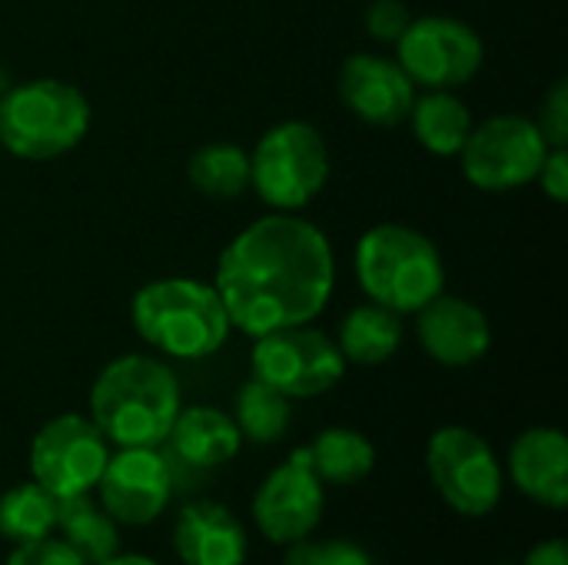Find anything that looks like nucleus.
Returning a JSON list of instances; mask_svg holds the SVG:
<instances>
[{
	"label": "nucleus",
	"instance_id": "nucleus-2",
	"mask_svg": "<svg viewBox=\"0 0 568 565\" xmlns=\"http://www.w3.org/2000/svg\"><path fill=\"white\" fill-rule=\"evenodd\" d=\"M180 406L176 373L143 353L110 360L90 386V420L110 446H163Z\"/></svg>",
	"mask_w": 568,
	"mask_h": 565
},
{
	"label": "nucleus",
	"instance_id": "nucleus-5",
	"mask_svg": "<svg viewBox=\"0 0 568 565\" xmlns=\"http://www.w3.org/2000/svg\"><path fill=\"white\" fill-rule=\"evenodd\" d=\"M90 130V100L63 80L40 77L0 97V147L43 163L70 153Z\"/></svg>",
	"mask_w": 568,
	"mask_h": 565
},
{
	"label": "nucleus",
	"instance_id": "nucleus-23",
	"mask_svg": "<svg viewBox=\"0 0 568 565\" xmlns=\"http://www.w3.org/2000/svg\"><path fill=\"white\" fill-rule=\"evenodd\" d=\"M293 420V400H286L283 393H276L273 386L260 383L256 376H250L240 390H236V403H233V423L243 436V443H256V446H270L280 443L290 430Z\"/></svg>",
	"mask_w": 568,
	"mask_h": 565
},
{
	"label": "nucleus",
	"instance_id": "nucleus-18",
	"mask_svg": "<svg viewBox=\"0 0 568 565\" xmlns=\"http://www.w3.org/2000/svg\"><path fill=\"white\" fill-rule=\"evenodd\" d=\"M166 443L173 456L193 470H220L243 450L233 416L216 406H180Z\"/></svg>",
	"mask_w": 568,
	"mask_h": 565
},
{
	"label": "nucleus",
	"instance_id": "nucleus-24",
	"mask_svg": "<svg viewBox=\"0 0 568 565\" xmlns=\"http://www.w3.org/2000/svg\"><path fill=\"white\" fill-rule=\"evenodd\" d=\"M190 183L213 200H236L250 186V153L236 143H206L186 160Z\"/></svg>",
	"mask_w": 568,
	"mask_h": 565
},
{
	"label": "nucleus",
	"instance_id": "nucleus-16",
	"mask_svg": "<svg viewBox=\"0 0 568 565\" xmlns=\"http://www.w3.org/2000/svg\"><path fill=\"white\" fill-rule=\"evenodd\" d=\"M173 553L183 565H246L250 533L223 503L196 500L176 513Z\"/></svg>",
	"mask_w": 568,
	"mask_h": 565
},
{
	"label": "nucleus",
	"instance_id": "nucleus-26",
	"mask_svg": "<svg viewBox=\"0 0 568 565\" xmlns=\"http://www.w3.org/2000/svg\"><path fill=\"white\" fill-rule=\"evenodd\" d=\"M283 565H376L373 556L349 539H300L286 546V563Z\"/></svg>",
	"mask_w": 568,
	"mask_h": 565
},
{
	"label": "nucleus",
	"instance_id": "nucleus-7",
	"mask_svg": "<svg viewBox=\"0 0 568 565\" xmlns=\"http://www.w3.org/2000/svg\"><path fill=\"white\" fill-rule=\"evenodd\" d=\"M426 473L443 503L469 519L499 509L506 493V470L493 446L466 426H443L426 443Z\"/></svg>",
	"mask_w": 568,
	"mask_h": 565
},
{
	"label": "nucleus",
	"instance_id": "nucleus-14",
	"mask_svg": "<svg viewBox=\"0 0 568 565\" xmlns=\"http://www.w3.org/2000/svg\"><path fill=\"white\" fill-rule=\"evenodd\" d=\"M339 97L353 117L369 127H399L409 120L416 83L393 57L353 53L339 67Z\"/></svg>",
	"mask_w": 568,
	"mask_h": 565
},
{
	"label": "nucleus",
	"instance_id": "nucleus-9",
	"mask_svg": "<svg viewBox=\"0 0 568 565\" xmlns=\"http://www.w3.org/2000/svg\"><path fill=\"white\" fill-rule=\"evenodd\" d=\"M549 153L546 137L536 120L523 113H496L473 127L469 140L459 150L463 173L476 190L509 193L536 183L539 167Z\"/></svg>",
	"mask_w": 568,
	"mask_h": 565
},
{
	"label": "nucleus",
	"instance_id": "nucleus-4",
	"mask_svg": "<svg viewBox=\"0 0 568 565\" xmlns=\"http://www.w3.org/2000/svg\"><path fill=\"white\" fill-rule=\"evenodd\" d=\"M356 280L369 303L399 316L419 313L446 290V263L429 236L403 223H379L356 243Z\"/></svg>",
	"mask_w": 568,
	"mask_h": 565
},
{
	"label": "nucleus",
	"instance_id": "nucleus-1",
	"mask_svg": "<svg viewBox=\"0 0 568 565\" xmlns=\"http://www.w3.org/2000/svg\"><path fill=\"white\" fill-rule=\"evenodd\" d=\"M333 286L336 260L326 233L276 210L226 243L213 276L230 326L253 340L313 323L326 310Z\"/></svg>",
	"mask_w": 568,
	"mask_h": 565
},
{
	"label": "nucleus",
	"instance_id": "nucleus-10",
	"mask_svg": "<svg viewBox=\"0 0 568 565\" xmlns=\"http://www.w3.org/2000/svg\"><path fill=\"white\" fill-rule=\"evenodd\" d=\"M110 460V443L90 416L63 413L47 420L30 440V480L57 500H73L93 493L103 466Z\"/></svg>",
	"mask_w": 568,
	"mask_h": 565
},
{
	"label": "nucleus",
	"instance_id": "nucleus-34",
	"mask_svg": "<svg viewBox=\"0 0 568 565\" xmlns=\"http://www.w3.org/2000/svg\"><path fill=\"white\" fill-rule=\"evenodd\" d=\"M0 150H3V147H0Z\"/></svg>",
	"mask_w": 568,
	"mask_h": 565
},
{
	"label": "nucleus",
	"instance_id": "nucleus-20",
	"mask_svg": "<svg viewBox=\"0 0 568 565\" xmlns=\"http://www.w3.org/2000/svg\"><path fill=\"white\" fill-rule=\"evenodd\" d=\"M303 456L323 486H356L376 470V446L349 426L323 430L310 446H303Z\"/></svg>",
	"mask_w": 568,
	"mask_h": 565
},
{
	"label": "nucleus",
	"instance_id": "nucleus-30",
	"mask_svg": "<svg viewBox=\"0 0 568 565\" xmlns=\"http://www.w3.org/2000/svg\"><path fill=\"white\" fill-rule=\"evenodd\" d=\"M539 186L552 203L568 200V150L566 147H549L542 167H539Z\"/></svg>",
	"mask_w": 568,
	"mask_h": 565
},
{
	"label": "nucleus",
	"instance_id": "nucleus-17",
	"mask_svg": "<svg viewBox=\"0 0 568 565\" xmlns=\"http://www.w3.org/2000/svg\"><path fill=\"white\" fill-rule=\"evenodd\" d=\"M506 473L536 506L562 513L568 506V440L556 426H532L509 446Z\"/></svg>",
	"mask_w": 568,
	"mask_h": 565
},
{
	"label": "nucleus",
	"instance_id": "nucleus-21",
	"mask_svg": "<svg viewBox=\"0 0 568 565\" xmlns=\"http://www.w3.org/2000/svg\"><path fill=\"white\" fill-rule=\"evenodd\" d=\"M409 123L416 140L433 157H459L473 133V113L453 90H426L413 100Z\"/></svg>",
	"mask_w": 568,
	"mask_h": 565
},
{
	"label": "nucleus",
	"instance_id": "nucleus-12",
	"mask_svg": "<svg viewBox=\"0 0 568 565\" xmlns=\"http://www.w3.org/2000/svg\"><path fill=\"white\" fill-rule=\"evenodd\" d=\"M93 493L116 526H153L166 513L173 496L170 460L160 453V446H116L110 450Z\"/></svg>",
	"mask_w": 568,
	"mask_h": 565
},
{
	"label": "nucleus",
	"instance_id": "nucleus-32",
	"mask_svg": "<svg viewBox=\"0 0 568 565\" xmlns=\"http://www.w3.org/2000/svg\"><path fill=\"white\" fill-rule=\"evenodd\" d=\"M97 565H163L156 563V559H150V556H140V553H116V556H110V559H103V563Z\"/></svg>",
	"mask_w": 568,
	"mask_h": 565
},
{
	"label": "nucleus",
	"instance_id": "nucleus-19",
	"mask_svg": "<svg viewBox=\"0 0 568 565\" xmlns=\"http://www.w3.org/2000/svg\"><path fill=\"white\" fill-rule=\"evenodd\" d=\"M403 336H406V326H403L399 313H393L379 303H363L343 316L336 346L346 363L379 366L399 353Z\"/></svg>",
	"mask_w": 568,
	"mask_h": 565
},
{
	"label": "nucleus",
	"instance_id": "nucleus-29",
	"mask_svg": "<svg viewBox=\"0 0 568 565\" xmlns=\"http://www.w3.org/2000/svg\"><path fill=\"white\" fill-rule=\"evenodd\" d=\"M413 13L403 0H373L366 10V30L379 43H396L403 30L409 27Z\"/></svg>",
	"mask_w": 568,
	"mask_h": 565
},
{
	"label": "nucleus",
	"instance_id": "nucleus-22",
	"mask_svg": "<svg viewBox=\"0 0 568 565\" xmlns=\"http://www.w3.org/2000/svg\"><path fill=\"white\" fill-rule=\"evenodd\" d=\"M53 533L67 539L87 559V565L103 563L120 553V526L97 500H90V493L60 500Z\"/></svg>",
	"mask_w": 568,
	"mask_h": 565
},
{
	"label": "nucleus",
	"instance_id": "nucleus-25",
	"mask_svg": "<svg viewBox=\"0 0 568 565\" xmlns=\"http://www.w3.org/2000/svg\"><path fill=\"white\" fill-rule=\"evenodd\" d=\"M57 506L60 500L50 496L33 480L7 490L0 496V539L17 546V543L50 536L57 529Z\"/></svg>",
	"mask_w": 568,
	"mask_h": 565
},
{
	"label": "nucleus",
	"instance_id": "nucleus-27",
	"mask_svg": "<svg viewBox=\"0 0 568 565\" xmlns=\"http://www.w3.org/2000/svg\"><path fill=\"white\" fill-rule=\"evenodd\" d=\"M3 565H87V559L57 533L43 536V539H30V543H17Z\"/></svg>",
	"mask_w": 568,
	"mask_h": 565
},
{
	"label": "nucleus",
	"instance_id": "nucleus-31",
	"mask_svg": "<svg viewBox=\"0 0 568 565\" xmlns=\"http://www.w3.org/2000/svg\"><path fill=\"white\" fill-rule=\"evenodd\" d=\"M523 565H568L566 539H562V536H552V539L536 543V546L526 553Z\"/></svg>",
	"mask_w": 568,
	"mask_h": 565
},
{
	"label": "nucleus",
	"instance_id": "nucleus-3",
	"mask_svg": "<svg viewBox=\"0 0 568 565\" xmlns=\"http://www.w3.org/2000/svg\"><path fill=\"white\" fill-rule=\"evenodd\" d=\"M130 323L143 343L170 360H206L230 340V316L213 283L190 276L153 280L133 293Z\"/></svg>",
	"mask_w": 568,
	"mask_h": 565
},
{
	"label": "nucleus",
	"instance_id": "nucleus-11",
	"mask_svg": "<svg viewBox=\"0 0 568 565\" xmlns=\"http://www.w3.org/2000/svg\"><path fill=\"white\" fill-rule=\"evenodd\" d=\"M483 37L456 17H413L396 40V63L416 87L456 90L483 67Z\"/></svg>",
	"mask_w": 568,
	"mask_h": 565
},
{
	"label": "nucleus",
	"instance_id": "nucleus-28",
	"mask_svg": "<svg viewBox=\"0 0 568 565\" xmlns=\"http://www.w3.org/2000/svg\"><path fill=\"white\" fill-rule=\"evenodd\" d=\"M536 127L549 147H568V80H556L552 90L542 97Z\"/></svg>",
	"mask_w": 568,
	"mask_h": 565
},
{
	"label": "nucleus",
	"instance_id": "nucleus-33",
	"mask_svg": "<svg viewBox=\"0 0 568 565\" xmlns=\"http://www.w3.org/2000/svg\"><path fill=\"white\" fill-rule=\"evenodd\" d=\"M499 565H513V563H499Z\"/></svg>",
	"mask_w": 568,
	"mask_h": 565
},
{
	"label": "nucleus",
	"instance_id": "nucleus-8",
	"mask_svg": "<svg viewBox=\"0 0 568 565\" xmlns=\"http://www.w3.org/2000/svg\"><path fill=\"white\" fill-rule=\"evenodd\" d=\"M346 360L323 330L286 326L256 336L250 353V370L260 383L273 386L286 400H313L329 393L346 376Z\"/></svg>",
	"mask_w": 568,
	"mask_h": 565
},
{
	"label": "nucleus",
	"instance_id": "nucleus-6",
	"mask_svg": "<svg viewBox=\"0 0 568 565\" xmlns=\"http://www.w3.org/2000/svg\"><path fill=\"white\" fill-rule=\"evenodd\" d=\"M329 180V150L306 120L270 127L250 153V186L276 213L310 206Z\"/></svg>",
	"mask_w": 568,
	"mask_h": 565
},
{
	"label": "nucleus",
	"instance_id": "nucleus-13",
	"mask_svg": "<svg viewBox=\"0 0 568 565\" xmlns=\"http://www.w3.org/2000/svg\"><path fill=\"white\" fill-rule=\"evenodd\" d=\"M326 513V486L306 463L303 450H293L286 463L270 470L253 493V526L273 546H293L310 539Z\"/></svg>",
	"mask_w": 568,
	"mask_h": 565
},
{
	"label": "nucleus",
	"instance_id": "nucleus-15",
	"mask_svg": "<svg viewBox=\"0 0 568 565\" xmlns=\"http://www.w3.org/2000/svg\"><path fill=\"white\" fill-rule=\"evenodd\" d=\"M416 336L426 356L449 370L479 363L493 346L489 316L476 303L449 293L433 296L416 313Z\"/></svg>",
	"mask_w": 568,
	"mask_h": 565
}]
</instances>
